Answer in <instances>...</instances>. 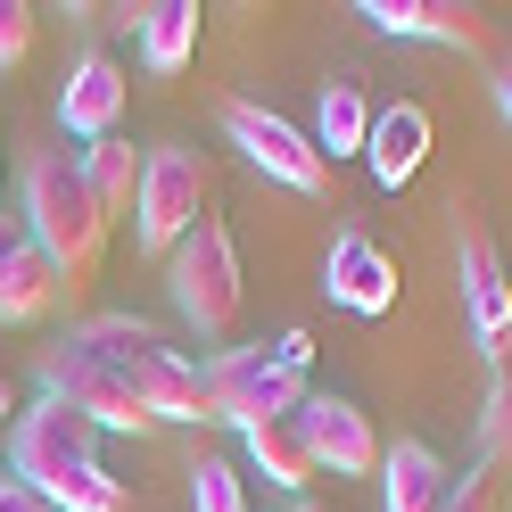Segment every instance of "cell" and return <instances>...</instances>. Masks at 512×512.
<instances>
[{"label":"cell","instance_id":"obj_12","mask_svg":"<svg viewBox=\"0 0 512 512\" xmlns=\"http://www.w3.org/2000/svg\"><path fill=\"white\" fill-rule=\"evenodd\" d=\"M124 100H133V83H124V67L108 50H83L75 67H67V83H58V124L91 149V141H108L116 124H124Z\"/></svg>","mask_w":512,"mask_h":512},{"label":"cell","instance_id":"obj_23","mask_svg":"<svg viewBox=\"0 0 512 512\" xmlns=\"http://www.w3.org/2000/svg\"><path fill=\"white\" fill-rule=\"evenodd\" d=\"M34 34H42V9H34V0H0V75L34 58Z\"/></svg>","mask_w":512,"mask_h":512},{"label":"cell","instance_id":"obj_18","mask_svg":"<svg viewBox=\"0 0 512 512\" xmlns=\"http://www.w3.org/2000/svg\"><path fill=\"white\" fill-rule=\"evenodd\" d=\"M190 58H199V0H149L141 9V67L182 75Z\"/></svg>","mask_w":512,"mask_h":512},{"label":"cell","instance_id":"obj_4","mask_svg":"<svg viewBox=\"0 0 512 512\" xmlns=\"http://www.w3.org/2000/svg\"><path fill=\"white\" fill-rule=\"evenodd\" d=\"M166 290H174V314H182L199 339L223 347V339L240 331L248 290H240V248H232V223H223V215H207L199 232L166 256Z\"/></svg>","mask_w":512,"mask_h":512},{"label":"cell","instance_id":"obj_29","mask_svg":"<svg viewBox=\"0 0 512 512\" xmlns=\"http://www.w3.org/2000/svg\"><path fill=\"white\" fill-rule=\"evenodd\" d=\"M0 166H9V149H0Z\"/></svg>","mask_w":512,"mask_h":512},{"label":"cell","instance_id":"obj_14","mask_svg":"<svg viewBox=\"0 0 512 512\" xmlns=\"http://www.w3.org/2000/svg\"><path fill=\"white\" fill-rule=\"evenodd\" d=\"M58 298H67V281H58V265L34 248V232H25V223H0V331L42 323Z\"/></svg>","mask_w":512,"mask_h":512},{"label":"cell","instance_id":"obj_26","mask_svg":"<svg viewBox=\"0 0 512 512\" xmlns=\"http://www.w3.org/2000/svg\"><path fill=\"white\" fill-rule=\"evenodd\" d=\"M496 108H504V124H512V58L496 67Z\"/></svg>","mask_w":512,"mask_h":512},{"label":"cell","instance_id":"obj_13","mask_svg":"<svg viewBox=\"0 0 512 512\" xmlns=\"http://www.w3.org/2000/svg\"><path fill=\"white\" fill-rule=\"evenodd\" d=\"M323 290L347 314H397V256L372 232H339L331 256H323Z\"/></svg>","mask_w":512,"mask_h":512},{"label":"cell","instance_id":"obj_3","mask_svg":"<svg viewBox=\"0 0 512 512\" xmlns=\"http://www.w3.org/2000/svg\"><path fill=\"white\" fill-rule=\"evenodd\" d=\"M75 339L133 380V397L149 405V422H207V380H199V364H190L182 347H166L157 323H141V314H83Z\"/></svg>","mask_w":512,"mask_h":512},{"label":"cell","instance_id":"obj_24","mask_svg":"<svg viewBox=\"0 0 512 512\" xmlns=\"http://www.w3.org/2000/svg\"><path fill=\"white\" fill-rule=\"evenodd\" d=\"M446 512H496V471H488V463L463 471V479H455V504H446Z\"/></svg>","mask_w":512,"mask_h":512},{"label":"cell","instance_id":"obj_27","mask_svg":"<svg viewBox=\"0 0 512 512\" xmlns=\"http://www.w3.org/2000/svg\"><path fill=\"white\" fill-rule=\"evenodd\" d=\"M0 422H17V389H9V372H0Z\"/></svg>","mask_w":512,"mask_h":512},{"label":"cell","instance_id":"obj_21","mask_svg":"<svg viewBox=\"0 0 512 512\" xmlns=\"http://www.w3.org/2000/svg\"><path fill=\"white\" fill-rule=\"evenodd\" d=\"M190 512H248L240 463H223V455H199V463H190Z\"/></svg>","mask_w":512,"mask_h":512},{"label":"cell","instance_id":"obj_6","mask_svg":"<svg viewBox=\"0 0 512 512\" xmlns=\"http://www.w3.org/2000/svg\"><path fill=\"white\" fill-rule=\"evenodd\" d=\"M207 190H215V166L199 149H149V174H141V207H133V248L141 256H166L207 223Z\"/></svg>","mask_w":512,"mask_h":512},{"label":"cell","instance_id":"obj_16","mask_svg":"<svg viewBox=\"0 0 512 512\" xmlns=\"http://www.w3.org/2000/svg\"><path fill=\"white\" fill-rule=\"evenodd\" d=\"M380 479H389V512H446L455 504V471H446V455L422 446V438H397L389 455H380Z\"/></svg>","mask_w":512,"mask_h":512},{"label":"cell","instance_id":"obj_1","mask_svg":"<svg viewBox=\"0 0 512 512\" xmlns=\"http://www.w3.org/2000/svg\"><path fill=\"white\" fill-rule=\"evenodd\" d=\"M25 232H34V248L58 265V281H91L100 273V256H108V207L91 199V182H83V157L67 149H34L25 157Z\"/></svg>","mask_w":512,"mask_h":512},{"label":"cell","instance_id":"obj_17","mask_svg":"<svg viewBox=\"0 0 512 512\" xmlns=\"http://www.w3.org/2000/svg\"><path fill=\"white\" fill-rule=\"evenodd\" d=\"M141 174H149V149H133L124 133H108V141L83 149V182H91V199L108 207V223L141 207Z\"/></svg>","mask_w":512,"mask_h":512},{"label":"cell","instance_id":"obj_10","mask_svg":"<svg viewBox=\"0 0 512 512\" xmlns=\"http://www.w3.org/2000/svg\"><path fill=\"white\" fill-rule=\"evenodd\" d=\"M356 17H372L397 42H438V50H463V58H496V25L471 0H364Z\"/></svg>","mask_w":512,"mask_h":512},{"label":"cell","instance_id":"obj_2","mask_svg":"<svg viewBox=\"0 0 512 512\" xmlns=\"http://www.w3.org/2000/svg\"><path fill=\"white\" fill-rule=\"evenodd\" d=\"M306 364H314V331H281V339H256V347H215L199 364L207 380V422H273V413H298L306 389Z\"/></svg>","mask_w":512,"mask_h":512},{"label":"cell","instance_id":"obj_8","mask_svg":"<svg viewBox=\"0 0 512 512\" xmlns=\"http://www.w3.org/2000/svg\"><path fill=\"white\" fill-rule=\"evenodd\" d=\"M223 133H232V149L265 182L298 190V199H323V190H331V157L314 149L290 116H273V108H256V100H223Z\"/></svg>","mask_w":512,"mask_h":512},{"label":"cell","instance_id":"obj_22","mask_svg":"<svg viewBox=\"0 0 512 512\" xmlns=\"http://www.w3.org/2000/svg\"><path fill=\"white\" fill-rule=\"evenodd\" d=\"M479 455H488V471H512V372L488 389V413H479Z\"/></svg>","mask_w":512,"mask_h":512},{"label":"cell","instance_id":"obj_9","mask_svg":"<svg viewBox=\"0 0 512 512\" xmlns=\"http://www.w3.org/2000/svg\"><path fill=\"white\" fill-rule=\"evenodd\" d=\"M463 223H455V256H463V306H471V331H479V347H488V364H496V380L512 372V281H504V248H496V232H488V215H471V207H455Z\"/></svg>","mask_w":512,"mask_h":512},{"label":"cell","instance_id":"obj_28","mask_svg":"<svg viewBox=\"0 0 512 512\" xmlns=\"http://www.w3.org/2000/svg\"><path fill=\"white\" fill-rule=\"evenodd\" d=\"M290 512H314V504H290Z\"/></svg>","mask_w":512,"mask_h":512},{"label":"cell","instance_id":"obj_5","mask_svg":"<svg viewBox=\"0 0 512 512\" xmlns=\"http://www.w3.org/2000/svg\"><path fill=\"white\" fill-rule=\"evenodd\" d=\"M100 422L91 413H75V405H58V397H34L9 422V479H25L42 504L67 488L75 471H100Z\"/></svg>","mask_w":512,"mask_h":512},{"label":"cell","instance_id":"obj_15","mask_svg":"<svg viewBox=\"0 0 512 512\" xmlns=\"http://www.w3.org/2000/svg\"><path fill=\"white\" fill-rule=\"evenodd\" d=\"M364 157H372V182H380V190H405L413 174L430 166V108H422V100L380 108V116H372V141H364Z\"/></svg>","mask_w":512,"mask_h":512},{"label":"cell","instance_id":"obj_19","mask_svg":"<svg viewBox=\"0 0 512 512\" xmlns=\"http://www.w3.org/2000/svg\"><path fill=\"white\" fill-rule=\"evenodd\" d=\"M240 455L273 479V488H306L314 479V455H306V430H298V413H273V422H248L240 430Z\"/></svg>","mask_w":512,"mask_h":512},{"label":"cell","instance_id":"obj_11","mask_svg":"<svg viewBox=\"0 0 512 512\" xmlns=\"http://www.w3.org/2000/svg\"><path fill=\"white\" fill-rule=\"evenodd\" d=\"M298 430H306L314 471H331V479H364V471H380V438H372V413H364V405L314 389V397L298 405Z\"/></svg>","mask_w":512,"mask_h":512},{"label":"cell","instance_id":"obj_7","mask_svg":"<svg viewBox=\"0 0 512 512\" xmlns=\"http://www.w3.org/2000/svg\"><path fill=\"white\" fill-rule=\"evenodd\" d=\"M34 372H42V397H58V405H75V413H91L100 430H157L149 422V405L133 397V380H124L108 356H91V347L67 331V339H50V347H34Z\"/></svg>","mask_w":512,"mask_h":512},{"label":"cell","instance_id":"obj_25","mask_svg":"<svg viewBox=\"0 0 512 512\" xmlns=\"http://www.w3.org/2000/svg\"><path fill=\"white\" fill-rule=\"evenodd\" d=\"M0 512H50V504L25 488V479H0Z\"/></svg>","mask_w":512,"mask_h":512},{"label":"cell","instance_id":"obj_20","mask_svg":"<svg viewBox=\"0 0 512 512\" xmlns=\"http://www.w3.org/2000/svg\"><path fill=\"white\" fill-rule=\"evenodd\" d=\"M372 100H364V83L356 75H331L323 83V108H314V149L323 157H347V149H364L372 141Z\"/></svg>","mask_w":512,"mask_h":512}]
</instances>
